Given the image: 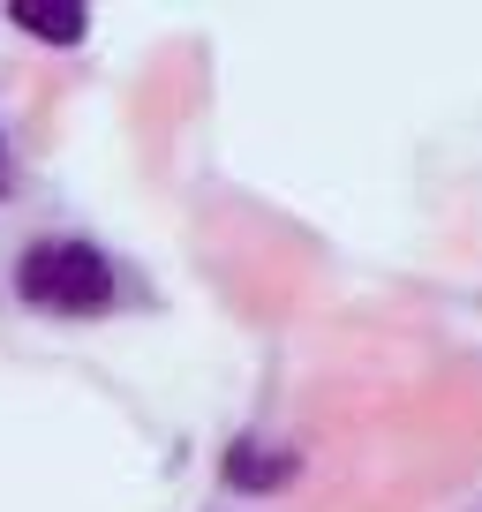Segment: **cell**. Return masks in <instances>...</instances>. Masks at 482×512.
<instances>
[{"instance_id": "6da1fadb", "label": "cell", "mask_w": 482, "mask_h": 512, "mask_svg": "<svg viewBox=\"0 0 482 512\" xmlns=\"http://www.w3.org/2000/svg\"><path fill=\"white\" fill-rule=\"evenodd\" d=\"M16 294L31 309H46V317H106L113 294H121V279H113L106 249L98 241H76V234H53V241H31L16 264Z\"/></svg>"}, {"instance_id": "7a4b0ae2", "label": "cell", "mask_w": 482, "mask_h": 512, "mask_svg": "<svg viewBox=\"0 0 482 512\" xmlns=\"http://www.w3.org/2000/svg\"><path fill=\"white\" fill-rule=\"evenodd\" d=\"M219 475H226V490L272 497V490H287V482L302 475V452L294 445H264V437H241V445H226Z\"/></svg>"}, {"instance_id": "3957f363", "label": "cell", "mask_w": 482, "mask_h": 512, "mask_svg": "<svg viewBox=\"0 0 482 512\" xmlns=\"http://www.w3.org/2000/svg\"><path fill=\"white\" fill-rule=\"evenodd\" d=\"M8 16H16V31L46 38V46H83V31H91V16L76 0H16Z\"/></svg>"}, {"instance_id": "277c9868", "label": "cell", "mask_w": 482, "mask_h": 512, "mask_svg": "<svg viewBox=\"0 0 482 512\" xmlns=\"http://www.w3.org/2000/svg\"><path fill=\"white\" fill-rule=\"evenodd\" d=\"M0 174H8V159H0Z\"/></svg>"}]
</instances>
